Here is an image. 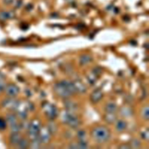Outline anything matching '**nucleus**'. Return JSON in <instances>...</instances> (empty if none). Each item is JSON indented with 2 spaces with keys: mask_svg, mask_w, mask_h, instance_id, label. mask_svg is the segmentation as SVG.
<instances>
[{
  "mask_svg": "<svg viewBox=\"0 0 149 149\" xmlns=\"http://www.w3.org/2000/svg\"><path fill=\"white\" fill-rule=\"evenodd\" d=\"M91 134L93 139L100 143L107 141L110 137V132L104 126H98L94 127L91 131Z\"/></svg>",
  "mask_w": 149,
  "mask_h": 149,
  "instance_id": "obj_1",
  "label": "nucleus"
},
{
  "mask_svg": "<svg viewBox=\"0 0 149 149\" xmlns=\"http://www.w3.org/2000/svg\"><path fill=\"white\" fill-rule=\"evenodd\" d=\"M63 122L68 124L70 127L76 129L80 124L79 120L71 112L68 111L63 113L62 117Z\"/></svg>",
  "mask_w": 149,
  "mask_h": 149,
  "instance_id": "obj_2",
  "label": "nucleus"
},
{
  "mask_svg": "<svg viewBox=\"0 0 149 149\" xmlns=\"http://www.w3.org/2000/svg\"><path fill=\"white\" fill-rule=\"evenodd\" d=\"M28 134L31 139L37 137L40 130V123L38 120H34L31 123H29L27 127Z\"/></svg>",
  "mask_w": 149,
  "mask_h": 149,
  "instance_id": "obj_3",
  "label": "nucleus"
},
{
  "mask_svg": "<svg viewBox=\"0 0 149 149\" xmlns=\"http://www.w3.org/2000/svg\"><path fill=\"white\" fill-rule=\"evenodd\" d=\"M54 90L55 93L61 97L68 98L72 95L61 81L57 83L54 85Z\"/></svg>",
  "mask_w": 149,
  "mask_h": 149,
  "instance_id": "obj_4",
  "label": "nucleus"
},
{
  "mask_svg": "<svg viewBox=\"0 0 149 149\" xmlns=\"http://www.w3.org/2000/svg\"><path fill=\"white\" fill-rule=\"evenodd\" d=\"M20 105L19 101L15 99V98L8 97L2 102V106L3 108L10 109V110H17Z\"/></svg>",
  "mask_w": 149,
  "mask_h": 149,
  "instance_id": "obj_5",
  "label": "nucleus"
},
{
  "mask_svg": "<svg viewBox=\"0 0 149 149\" xmlns=\"http://www.w3.org/2000/svg\"><path fill=\"white\" fill-rule=\"evenodd\" d=\"M47 116L51 119H54L58 115V110L55 106L49 103H45L42 105Z\"/></svg>",
  "mask_w": 149,
  "mask_h": 149,
  "instance_id": "obj_6",
  "label": "nucleus"
},
{
  "mask_svg": "<svg viewBox=\"0 0 149 149\" xmlns=\"http://www.w3.org/2000/svg\"><path fill=\"white\" fill-rule=\"evenodd\" d=\"M4 92L8 97L15 98L19 93V88L15 84H6Z\"/></svg>",
  "mask_w": 149,
  "mask_h": 149,
  "instance_id": "obj_7",
  "label": "nucleus"
},
{
  "mask_svg": "<svg viewBox=\"0 0 149 149\" xmlns=\"http://www.w3.org/2000/svg\"><path fill=\"white\" fill-rule=\"evenodd\" d=\"M15 13L13 10H0V22H4L13 19Z\"/></svg>",
  "mask_w": 149,
  "mask_h": 149,
  "instance_id": "obj_8",
  "label": "nucleus"
},
{
  "mask_svg": "<svg viewBox=\"0 0 149 149\" xmlns=\"http://www.w3.org/2000/svg\"><path fill=\"white\" fill-rule=\"evenodd\" d=\"M51 134L48 132L47 128H42L40 130L38 137L40 139V141L44 143H47L49 141L50 139Z\"/></svg>",
  "mask_w": 149,
  "mask_h": 149,
  "instance_id": "obj_9",
  "label": "nucleus"
},
{
  "mask_svg": "<svg viewBox=\"0 0 149 149\" xmlns=\"http://www.w3.org/2000/svg\"><path fill=\"white\" fill-rule=\"evenodd\" d=\"M102 92L100 89H95L91 94L90 100L93 103H97L102 98Z\"/></svg>",
  "mask_w": 149,
  "mask_h": 149,
  "instance_id": "obj_10",
  "label": "nucleus"
},
{
  "mask_svg": "<svg viewBox=\"0 0 149 149\" xmlns=\"http://www.w3.org/2000/svg\"><path fill=\"white\" fill-rule=\"evenodd\" d=\"M73 83L74 86V87L76 88V92L83 94L86 91V90H87L86 87L81 81H80L79 80H76L74 81H73Z\"/></svg>",
  "mask_w": 149,
  "mask_h": 149,
  "instance_id": "obj_11",
  "label": "nucleus"
},
{
  "mask_svg": "<svg viewBox=\"0 0 149 149\" xmlns=\"http://www.w3.org/2000/svg\"><path fill=\"white\" fill-rule=\"evenodd\" d=\"M22 138V136L19 133H11L9 138V143L12 146H16Z\"/></svg>",
  "mask_w": 149,
  "mask_h": 149,
  "instance_id": "obj_12",
  "label": "nucleus"
},
{
  "mask_svg": "<svg viewBox=\"0 0 149 149\" xmlns=\"http://www.w3.org/2000/svg\"><path fill=\"white\" fill-rule=\"evenodd\" d=\"M5 120L6 122L7 125L9 126L13 125L17 123V116L13 113L9 112L6 115Z\"/></svg>",
  "mask_w": 149,
  "mask_h": 149,
  "instance_id": "obj_13",
  "label": "nucleus"
},
{
  "mask_svg": "<svg viewBox=\"0 0 149 149\" xmlns=\"http://www.w3.org/2000/svg\"><path fill=\"white\" fill-rule=\"evenodd\" d=\"M64 106L68 111L72 112L75 111L77 107L76 104L70 100H65L64 101Z\"/></svg>",
  "mask_w": 149,
  "mask_h": 149,
  "instance_id": "obj_14",
  "label": "nucleus"
},
{
  "mask_svg": "<svg viewBox=\"0 0 149 149\" xmlns=\"http://www.w3.org/2000/svg\"><path fill=\"white\" fill-rule=\"evenodd\" d=\"M61 82L64 84V86L66 87V88L69 90V91L72 94H74L76 93V88L73 84V83L68 80H62Z\"/></svg>",
  "mask_w": 149,
  "mask_h": 149,
  "instance_id": "obj_15",
  "label": "nucleus"
},
{
  "mask_svg": "<svg viewBox=\"0 0 149 149\" xmlns=\"http://www.w3.org/2000/svg\"><path fill=\"white\" fill-rule=\"evenodd\" d=\"M105 120L108 123H113L116 121L117 116L115 113H107L104 115Z\"/></svg>",
  "mask_w": 149,
  "mask_h": 149,
  "instance_id": "obj_16",
  "label": "nucleus"
},
{
  "mask_svg": "<svg viewBox=\"0 0 149 149\" xmlns=\"http://www.w3.org/2000/svg\"><path fill=\"white\" fill-rule=\"evenodd\" d=\"M120 113L123 117H129L132 115L133 111L130 107H123L120 109Z\"/></svg>",
  "mask_w": 149,
  "mask_h": 149,
  "instance_id": "obj_17",
  "label": "nucleus"
},
{
  "mask_svg": "<svg viewBox=\"0 0 149 149\" xmlns=\"http://www.w3.org/2000/svg\"><path fill=\"white\" fill-rule=\"evenodd\" d=\"M117 105L114 102H108L106 104L105 110L107 113H115L117 110Z\"/></svg>",
  "mask_w": 149,
  "mask_h": 149,
  "instance_id": "obj_18",
  "label": "nucleus"
},
{
  "mask_svg": "<svg viewBox=\"0 0 149 149\" xmlns=\"http://www.w3.org/2000/svg\"><path fill=\"white\" fill-rule=\"evenodd\" d=\"M127 126V123L123 120H119L116 122L115 125V128L118 132H122L124 130Z\"/></svg>",
  "mask_w": 149,
  "mask_h": 149,
  "instance_id": "obj_19",
  "label": "nucleus"
},
{
  "mask_svg": "<svg viewBox=\"0 0 149 149\" xmlns=\"http://www.w3.org/2000/svg\"><path fill=\"white\" fill-rule=\"evenodd\" d=\"M47 128L51 134H55L58 130V127H57L56 123L55 122H54L53 121H50L48 123V126H47Z\"/></svg>",
  "mask_w": 149,
  "mask_h": 149,
  "instance_id": "obj_20",
  "label": "nucleus"
},
{
  "mask_svg": "<svg viewBox=\"0 0 149 149\" xmlns=\"http://www.w3.org/2000/svg\"><path fill=\"white\" fill-rule=\"evenodd\" d=\"M29 146V142L27 140V139L25 138H22L19 141L17 144L16 146V147L18 148L21 149H24L27 148Z\"/></svg>",
  "mask_w": 149,
  "mask_h": 149,
  "instance_id": "obj_21",
  "label": "nucleus"
},
{
  "mask_svg": "<svg viewBox=\"0 0 149 149\" xmlns=\"http://www.w3.org/2000/svg\"><path fill=\"white\" fill-rule=\"evenodd\" d=\"M41 142L40 141V139H38V136L37 137L31 139V143H29V147L31 148H38L40 147V143Z\"/></svg>",
  "mask_w": 149,
  "mask_h": 149,
  "instance_id": "obj_22",
  "label": "nucleus"
},
{
  "mask_svg": "<svg viewBox=\"0 0 149 149\" xmlns=\"http://www.w3.org/2000/svg\"><path fill=\"white\" fill-rule=\"evenodd\" d=\"M91 61V57L88 55H81L79 58V63L81 65H84Z\"/></svg>",
  "mask_w": 149,
  "mask_h": 149,
  "instance_id": "obj_23",
  "label": "nucleus"
},
{
  "mask_svg": "<svg viewBox=\"0 0 149 149\" xmlns=\"http://www.w3.org/2000/svg\"><path fill=\"white\" fill-rule=\"evenodd\" d=\"M9 127H10V130L11 133H19L22 129L20 124H18L17 123L13 125H11Z\"/></svg>",
  "mask_w": 149,
  "mask_h": 149,
  "instance_id": "obj_24",
  "label": "nucleus"
},
{
  "mask_svg": "<svg viewBox=\"0 0 149 149\" xmlns=\"http://www.w3.org/2000/svg\"><path fill=\"white\" fill-rule=\"evenodd\" d=\"M16 116H17V117H19L20 119H22L23 120H25L27 116V112L26 109L20 110V111H18Z\"/></svg>",
  "mask_w": 149,
  "mask_h": 149,
  "instance_id": "obj_25",
  "label": "nucleus"
},
{
  "mask_svg": "<svg viewBox=\"0 0 149 149\" xmlns=\"http://www.w3.org/2000/svg\"><path fill=\"white\" fill-rule=\"evenodd\" d=\"M140 145H141V143L138 139H133L130 141V145L129 146H130V148H137L140 147Z\"/></svg>",
  "mask_w": 149,
  "mask_h": 149,
  "instance_id": "obj_26",
  "label": "nucleus"
},
{
  "mask_svg": "<svg viewBox=\"0 0 149 149\" xmlns=\"http://www.w3.org/2000/svg\"><path fill=\"white\" fill-rule=\"evenodd\" d=\"M141 114L142 117L146 120H148L149 115H148V106H146L143 107V108L141 110Z\"/></svg>",
  "mask_w": 149,
  "mask_h": 149,
  "instance_id": "obj_27",
  "label": "nucleus"
},
{
  "mask_svg": "<svg viewBox=\"0 0 149 149\" xmlns=\"http://www.w3.org/2000/svg\"><path fill=\"white\" fill-rule=\"evenodd\" d=\"M87 80L91 84H94L97 80V76L93 73H91L87 76Z\"/></svg>",
  "mask_w": 149,
  "mask_h": 149,
  "instance_id": "obj_28",
  "label": "nucleus"
},
{
  "mask_svg": "<svg viewBox=\"0 0 149 149\" xmlns=\"http://www.w3.org/2000/svg\"><path fill=\"white\" fill-rule=\"evenodd\" d=\"M86 136V132L83 130H80L77 133V137L79 139V140H84Z\"/></svg>",
  "mask_w": 149,
  "mask_h": 149,
  "instance_id": "obj_29",
  "label": "nucleus"
},
{
  "mask_svg": "<svg viewBox=\"0 0 149 149\" xmlns=\"http://www.w3.org/2000/svg\"><path fill=\"white\" fill-rule=\"evenodd\" d=\"M77 144L78 148H87L88 147L87 143H86V141L84 140H79V141Z\"/></svg>",
  "mask_w": 149,
  "mask_h": 149,
  "instance_id": "obj_30",
  "label": "nucleus"
},
{
  "mask_svg": "<svg viewBox=\"0 0 149 149\" xmlns=\"http://www.w3.org/2000/svg\"><path fill=\"white\" fill-rule=\"evenodd\" d=\"M102 72V69L99 66H96L93 69L92 73H93L94 75L97 76L98 75H100Z\"/></svg>",
  "mask_w": 149,
  "mask_h": 149,
  "instance_id": "obj_31",
  "label": "nucleus"
},
{
  "mask_svg": "<svg viewBox=\"0 0 149 149\" xmlns=\"http://www.w3.org/2000/svg\"><path fill=\"white\" fill-rule=\"evenodd\" d=\"M7 123L5 119L0 118V130H3L6 129Z\"/></svg>",
  "mask_w": 149,
  "mask_h": 149,
  "instance_id": "obj_32",
  "label": "nucleus"
},
{
  "mask_svg": "<svg viewBox=\"0 0 149 149\" xmlns=\"http://www.w3.org/2000/svg\"><path fill=\"white\" fill-rule=\"evenodd\" d=\"M141 137L142 139H143L144 140L148 141V138H149L148 130L147 129L146 130L143 132L141 133Z\"/></svg>",
  "mask_w": 149,
  "mask_h": 149,
  "instance_id": "obj_33",
  "label": "nucleus"
},
{
  "mask_svg": "<svg viewBox=\"0 0 149 149\" xmlns=\"http://www.w3.org/2000/svg\"><path fill=\"white\" fill-rule=\"evenodd\" d=\"M16 0H2V3L6 6H10L13 5Z\"/></svg>",
  "mask_w": 149,
  "mask_h": 149,
  "instance_id": "obj_34",
  "label": "nucleus"
},
{
  "mask_svg": "<svg viewBox=\"0 0 149 149\" xmlns=\"http://www.w3.org/2000/svg\"><path fill=\"white\" fill-rule=\"evenodd\" d=\"M6 86V84L5 83V81L0 82V94H1L2 92L4 91Z\"/></svg>",
  "mask_w": 149,
  "mask_h": 149,
  "instance_id": "obj_35",
  "label": "nucleus"
},
{
  "mask_svg": "<svg viewBox=\"0 0 149 149\" xmlns=\"http://www.w3.org/2000/svg\"><path fill=\"white\" fill-rule=\"evenodd\" d=\"M119 148H120V149H129V148H130V146H129L127 144H122V145H120L119 147Z\"/></svg>",
  "mask_w": 149,
  "mask_h": 149,
  "instance_id": "obj_36",
  "label": "nucleus"
},
{
  "mask_svg": "<svg viewBox=\"0 0 149 149\" xmlns=\"http://www.w3.org/2000/svg\"><path fill=\"white\" fill-rule=\"evenodd\" d=\"M69 148H78L77 144V143H71L69 146Z\"/></svg>",
  "mask_w": 149,
  "mask_h": 149,
  "instance_id": "obj_37",
  "label": "nucleus"
},
{
  "mask_svg": "<svg viewBox=\"0 0 149 149\" xmlns=\"http://www.w3.org/2000/svg\"><path fill=\"white\" fill-rule=\"evenodd\" d=\"M5 81V76L0 72V82Z\"/></svg>",
  "mask_w": 149,
  "mask_h": 149,
  "instance_id": "obj_38",
  "label": "nucleus"
},
{
  "mask_svg": "<svg viewBox=\"0 0 149 149\" xmlns=\"http://www.w3.org/2000/svg\"><path fill=\"white\" fill-rule=\"evenodd\" d=\"M33 5H31V4H28L27 5V9L28 10H31L32 9H33Z\"/></svg>",
  "mask_w": 149,
  "mask_h": 149,
  "instance_id": "obj_39",
  "label": "nucleus"
}]
</instances>
